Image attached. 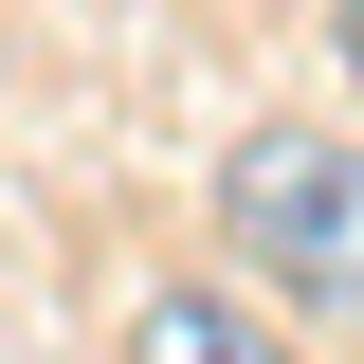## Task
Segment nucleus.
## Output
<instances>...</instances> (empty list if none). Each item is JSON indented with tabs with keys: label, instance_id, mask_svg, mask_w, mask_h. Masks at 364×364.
<instances>
[{
	"label": "nucleus",
	"instance_id": "2",
	"mask_svg": "<svg viewBox=\"0 0 364 364\" xmlns=\"http://www.w3.org/2000/svg\"><path fill=\"white\" fill-rule=\"evenodd\" d=\"M128 364H291V346H273L255 310H219V291L182 273V291H146V310H128Z\"/></svg>",
	"mask_w": 364,
	"mask_h": 364
},
{
	"label": "nucleus",
	"instance_id": "1",
	"mask_svg": "<svg viewBox=\"0 0 364 364\" xmlns=\"http://www.w3.org/2000/svg\"><path fill=\"white\" fill-rule=\"evenodd\" d=\"M219 255L291 291L310 328H364V146L346 128H255L219 164Z\"/></svg>",
	"mask_w": 364,
	"mask_h": 364
},
{
	"label": "nucleus",
	"instance_id": "3",
	"mask_svg": "<svg viewBox=\"0 0 364 364\" xmlns=\"http://www.w3.org/2000/svg\"><path fill=\"white\" fill-rule=\"evenodd\" d=\"M346 73H364V0H346Z\"/></svg>",
	"mask_w": 364,
	"mask_h": 364
}]
</instances>
